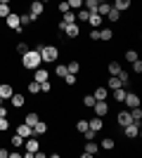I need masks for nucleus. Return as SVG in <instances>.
I'll return each mask as SVG.
<instances>
[{
  "label": "nucleus",
  "instance_id": "1",
  "mask_svg": "<svg viewBox=\"0 0 142 158\" xmlns=\"http://www.w3.org/2000/svg\"><path fill=\"white\" fill-rule=\"evenodd\" d=\"M41 64H43V57H41L38 50H31V47H28L26 52L21 54V66H24V69H31V71H33V69H38Z\"/></svg>",
  "mask_w": 142,
  "mask_h": 158
},
{
  "label": "nucleus",
  "instance_id": "2",
  "mask_svg": "<svg viewBox=\"0 0 142 158\" xmlns=\"http://www.w3.org/2000/svg\"><path fill=\"white\" fill-rule=\"evenodd\" d=\"M24 149H26V151H24V158H33V153L41 149V139L33 137V135L26 137V139H24Z\"/></svg>",
  "mask_w": 142,
  "mask_h": 158
},
{
  "label": "nucleus",
  "instance_id": "3",
  "mask_svg": "<svg viewBox=\"0 0 142 158\" xmlns=\"http://www.w3.org/2000/svg\"><path fill=\"white\" fill-rule=\"evenodd\" d=\"M41 57H43V61H57V57H59V50H57L54 45H43Z\"/></svg>",
  "mask_w": 142,
  "mask_h": 158
},
{
  "label": "nucleus",
  "instance_id": "4",
  "mask_svg": "<svg viewBox=\"0 0 142 158\" xmlns=\"http://www.w3.org/2000/svg\"><path fill=\"white\" fill-rule=\"evenodd\" d=\"M93 113H95V116H100V118H104V116L109 113V102H107V99H97V102L93 104Z\"/></svg>",
  "mask_w": 142,
  "mask_h": 158
},
{
  "label": "nucleus",
  "instance_id": "5",
  "mask_svg": "<svg viewBox=\"0 0 142 158\" xmlns=\"http://www.w3.org/2000/svg\"><path fill=\"white\" fill-rule=\"evenodd\" d=\"M95 153H100V144H97L95 139H88V142H85V146H83L81 158H90V156H95Z\"/></svg>",
  "mask_w": 142,
  "mask_h": 158
},
{
  "label": "nucleus",
  "instance_id": "6",
  "mask_svg": "<svg viewBox=\"0 0 142 158\" xmlns=\"http://www.w3.org/2000/svg\"><path fill=\"white\" fill-rule=\"evenodd\" d=\"M5 24H7V28L21 33V24H19V14H17V12H10V14H7V17H5Z\"/></svg>",
  "mask_w": 142,
  "mask_h": 158
},
{
  "label": "nucleus",
  "instance_id": "7",
  "mask_svg": "<svg viewBox=\"0 0 142 158\" xmlns=\"http://www.w3.org/2000/svg\"><path fill=\"white\" fill-rule=\"evenodd\" d=\"M62 35H67V38H78V35H81L78 21H76V24H67V26H64V31H62Z\"/></svg>",
  "mask_w": 142,
  "mask_h": 158
},
{
  "label": "nucleus",
  "instance_id": "8",
  "mask_svg": "<svg viewBox=\"0 0 142 158\" xmlns=\"http://www.w3.org/2000/svg\"><path fill=\"white\" fill-rule=\"evenodd\" d=\"M123 104L128 106V109H135V106H140V94H137V92H126Z\"/></svg>",
  "mask_w": 142,
  "mask_h": 158
},
{
  "label": "nucleus",
  "instance_id": "9",
  "mask_svg": "<svg viewBox=\"0 0 142 158\" xmlns=\"http://www.w3.org/2000/svg\"><path fill=\"white\" fill-rule=\"evenodd\" d=\"M123 130H126V137H130V139L140 137V123H128Z\"/></svg>",
  "mask_w": 142,
  "mask_h": 158
},
{
  "label": "nucleus",
  "instance_id": "10",
  "mask_svg": "<svg viewBox=\"0 0 142 158\" xmlns=\"http://www.w3.org/2000/svg\"><path fill=\"white\" fill-rule=\"evenodd\" d=\"M14 132H17L21 139H26V137H31V135H33V127L26 125V123H21V125H17V130H14Z\"/></svg>",
  "mask_w": 142,
  "mask_h": 158
},
{
  "label": "nucleus",
  "instance_id": "11",
  "mask_svg": "<svg viewBox=\"0 0 142 158\" xmlns=\"http://www.w3.org/2000/svg\"><path fill=\"white\" fill-rule=\"evenodd\" d=\"M45 132H47V123L45 120H38V123L33 125V137L41 139V137H45Z\"/></svg>",
  "mask_w": 142,
  "mask_h": 158
},
{
  "label": "nucleus",
  "instance_id": "12",
  "mask_svg": "<svg viewBox=\"0 0 142 158\" xmlns=\"http://www.w3.org/2000/svg\"><path fill=\"white\" fill-rule=\"evenodd\" d=\"M88 127H90V130H93V132H100L102 127H104V120H102L100 116H93V118L88 120Z\"/></svg>",
  "mask_w": 142,
  "mask_h": 158
},
{
  "label": "nucleus",
  "instance_id": "13",
  "mask_svg": "<svg viewBox=\"0 0 142 158\" xmlns=\"http://www.w3.org/2000/svg\"><path fill=\"white\" fill-rule=\"evenodd\" d=\"M28 12L33 14V17H41V14L45 12V5H43L41 0H33V2H31V7H28Z\"/></svg>",
  "mask_w": 142,
  "mask_h": 158
},
{
  "label": "nucleus",
  "instance_id": "14",
  "mask_svg": "<svg viewBox=\"0 0 142 158\" xmlns=\"http://www.w3.org/2000/svg\"><path fill=\"white\" fill-rule=\"evenodd\" d=\"M33 80H36V83H43V80H50V73H47L45 69H41V66H38V69H33Z\"/></svg>",
  "mask_w": 142,
  "mask_h": 158
},
{
  "label": "nucleus",
  "instance_id": "15",
  "mask_svg": "<svg viewBox=\"0 0 142 158\" xmlns=\"http://www.w3.org/2000/svg\"><path fill=\"white\" fill-rule=\"evenodd\" d=\"M102 21H104V17L102 14H97V12H90V17H88V24L93 28H100L102 26Z\"/></svg>",
  "mask_w": 142,
  "mask_h": 158
},
{
  "label": "nucleus",
  "instance_id": "16",
  "mask_svg": "<svg viewBox=\"0 0 142 158\" xmlns=\"http://www.w3.org/2000/svg\"><path fill=\"white\" fill-rule=\"evenodd\" d=\"M36 19H41V17H33L31 12H26V14H19V24H21V28H24V26H28V24H33Z\"/></svg>",
  "mask_w": 142,
  "mask_h": 158
},
{
  "label": "nucleus",
  "instance_id": "17",
  "mask_svg": "<svg viewBox=\"0 0 142 158\" xmlns=\"http://www.w3.org/2000/svg\"><path fill=\"white\" fill-rule=\"evenodd\" d=\"M126 87H116V90H111V97L116 99V104H123V99H126Z\"/></svg>",
  "mask_w": 142,
  "mask_h": 158
},
{
  "label": "nucleus",
  "instance_id": "18",
  "mask_svg": "<svg viewBox=\"0 0 142 158\" xmlns=\"http://www.w3.org/2000/svg\"><path fill=\"white\" fill-rule=\"evenodd\" d=\"M10 102H12L14 109H24V104H26V97H24V94H12V97H10Z\"/></svg>",
  "mask_w": 142,
  "mask_h": 158
},
{
  "label": "nucleus",
  "instance_id": "19",
  "mask_svg": "<svg viewBox=\"0 0 142 158\" xmlns=\"http://www.w3.org/2000/svg\"><path fill=\"white\" fill-rule=\"evenodd\" d=\"M14 94V87L10 85V83H2V85H0V97L2 99H10Z\"/></svg>",
  "mask_w": 142,
  "mask_h": 158
},
{
  "label": "nucleus",
  "instance_id": "20",
  "mask_svg": "<svg viewBox=\"0 0 142 158\" xmlns=\"http://www.w3.org/2000/svg\"><path fill=\"white\" fill-rule=\"evenodd\" d=\"M116 123H118L121 127H126L128 123H133V118H130V111H121V113H118V118H116Z\"/></svg>",
  "mask_w": 142,
  "mask_h": 158
},
{
  "label": "nucleus",
  "instance_id": "21",
  "mask_svg": "<svg viewBox=\"0 0 142 158\" xmlns=\"http://www.w3.org/2000/svg\"><path fill=\"white\" fill-rule=\"evenodd\" d=\"M114 146H116L114 137H104V139H102V144H100V149H102V151H111Z\"/></svg>",
  "mask_w": 142,
  "mask_h": 158
},
{
  "label": "nucleus",
  "instance_id": "22",
  "mask_svg": "<svg viewBox=\"0 0 142 158\" xmlns=\"http://www.w3.org/2000/svg\"><path fill=\"white\" fill-rule=\"evenodd\" d=\"M116 87H121V80H118V76H109V80H107V90L111 92V90H116Z\"/></svg>",
  "mask_w": 142,
  "mask_h": 158
},
{
  "label": "nucleus",
  "instance_id": "23",
  "mask_svg": "<svg viewBox=\"0 0 142 158\" xmlns=\"http://www.w3.org/2000/svg\"><path fill=\"white\" fill-rule=\"evenodd\" d=\"M130 2H133V0H114V10H118V12H123V10H128L130 7Z\"/></svg>",
  "mask_w": 142,
  "mask_h": 158
},
{
  "label": "nucleus",
  "instance_id": "24",
  "mask_svg": "<svg viewBox=\"0 0 142 158\" xmlns=\"http://www.w3.org/2000/svg\"><path fill=\"white\" fill-rule=\"evenodd\" d=\"M111 38H114V31H111V28H100V40L102 43H109Z\"/></svg>",
  "mask_w": 142,
  "mask_h": 158
},
{
  "label": "nucleus",
  "instance_id": "25",
  "mask_svg": "<svg viewBox=\"0 0 142 158\" xmlns=\"http://www.w3.org/2000/svg\"><path fill=\"white\" fill-rule=\"evenodd\" d=\"M62 21H64V24H76V12H74V10L64 12V14H62Z\"/></svg>",
  "mask_w": 142,
  "mask_h": 158
},
{
  "label": "nucleus",
  "instance_id": "26",
  "mask_svg": "<svg viewBox=\"0 0 142 158\" xmlns=\"http://www.w3.org/2000/svg\"><path fill=\"white\" fill-rule=\"evenodd\" d=\"M93 97H95V102H97V99H107L109 97V90H107V87H97V90L93 92Z\"/></svg>",
  "mask_w": 142,
  "mask_h": 158
},
{
  "label": "nucleus",
  "instance_id": "27",
  "mask_svg": "<svg viewBox=\"0 0 142 158\" xmlns=\"http://www.w3.org/2000/svg\"><path fill=\"white\" fill-rule=\"evenodd\" d=\"M130 111V118H133V123H140L142 120V109L140 106H135V109H128Z\"/></svg>",
  "mask_w": 142,
  "mask_h": 158
},
{
  "label": "nucleus",
  "instance_id": "28",
  "mask_svg": "<svg viewBox=\"0 0 142 158\" xmlns=\"http://www.w3.org/2000/svg\"><path fill=\"white\" fill-rule=\"evenodd\" d=\"M97 0H83V10H88V12H97Z\"/></svg>",
  "mask_w": 142,
  "mask_h": 158
},
{
  "label": "nucleus",
  "instance_id": "29",
  "mask_svg": "<svg viewBox=\"0 0 142 158\" xmlns=\"http://www.w3.org/2000/svg\"><path fill=\"white\" fill-rule=\"evenodd\" d=\"M109 10H111V2H100L97 5V14H102V17H107Z\"/></svg>",
  "mask_w": 142,
  "mask_h": 158
},
{
  "label": "nucleus",
  "instance_id": "30",
  "mask_svg": "<svg viewBox=\"0 0 142 158\" xmlns=\"http://www.w3.org/2000/svg\"><path fill=\"white\" fill-rule=\"evenodd\" d=\"M107 71H109V76H116V73L121 71V64H118V61H109Z\"/></svg>",
  "mask_w": 142,
  "mask_h": 158
},
{
  "label": "nucleus",
  "instance_id": "31",
  "mask_svg": "<svg viewBox=\"0 0 142 158\" xmlns=\"http://www.w3.org/2000/svg\"><path fill=\"white\" fill-rule=\"evenodd\" d=\"M28 92L31 94H41V83H36V80H31V83H28Z\"/></svg>",
  "mask_w": 142,
  "mask_h": 158
},
{
  "label": "nucleus",
  "instance_id": "32",
  "mask_svg": "<svg viewBox=\"0 0 142 158\" xmlns=\"http://www.w3.org/2000/svg\"><path fill=\"white\" fill-rule=\"evenodd\" d=\"M38 120H41V118H38V113H26V120H24V123H26V125H31V127H33L36 123H38Z\"/></svg>",
  "mask_w": 142,
  "mask_h": 158
},
{
  "label": "nucleus",
  "instance_id": "33",
  "mask_svg": "<svg viewBox=\"0 0 142 158\" xmlns=\"http://www.w3.org/2000/svg\"><path fill=\"white\" fill-rule=\"evenodd\" d=\"M64 83H67L69 87H74L76 83H78V78H76V73H67V76H64Z\"/></svg>",
  "mask_w": 142,
  "mask_h": 158
},
{
  "label": "nucleus",
  "instance_id": "34",
  "mask_svg": "<svg viewBox=\"0 0 142 158\" xmlns=\"http://www.w3.org/2000/svg\"><path fill=\"white\" fill-rule=\"evenodd\" d=\"M88 17H90V12H88V10H83V7L76 12V21H88Z\"/></svg>",
  "mask_w": 142,
  "mask_h": 158
},
{
  "label": "nucleus",
  "instance_id": "35",
  "mask_svg": "<svg viewBox=\"0 0 142 158\" xmlns=\"http://www.w3.org/2000/svg\"><path fill=\"white\" fill-rule=\"evenodd\" d=\"M107 19H109V21H118V19H121V12L111 7V10H109V14H107Z\"/></svg>",
  "mask_w": 142,
  "mask_h": 158
},
{
  "label": "nucleus",
  "instance_id": "36",
  "mask_svg": "<svg viewBox=\"0 0 142 158\" xmlns=\"http://www.w3.org/2000/svg\"><path fill=\"white\" fill-rule=\"evenodd\" d=\"M10 144H12V146H14V149H19V146H21V144H24V139H21V137H19V135H17V132H14V135H12V139H10Z\"/></svg>",
  "mask_w": 142,
  "mask_h": 158
},
{
  "label": "nucleus",
  "instance_id": "37",
  "mask_svg": "<svg viewBox=\"0 0 142 158\" xmlns=\"http://www.w3.org/2000/svg\"><path fill=\"white\" fill-rule=\"evenodd\" d=\"M54 73H57V76H59V78H64V76H67V73H69L67 64H57V69H54Z\"/></svg>",
  "mask_w": 142,
  "mask_h": 158
},
{
  "label": "nucleus",
  "instance_id": "38",
  "mask_svg": "<svg viewBox=\"0 0 142 158\" xmlns=\"http://www.w3.org/2000/svg\"><path fill=\"white\" fill-rule=\"evenodd\" d=\"M76 130H78V132H81V135H83V132L88 130V120H85V118H81V120H78V123H76Z\"/></svg>",
  "mask_w": 142,
  "mask_h": 158
},
{
  "label": "nucleus",
  "instance_id": "39",
  "mask_svg": "<svg viewBox=\"0 0 142 158\" xmlns=\"http://www.w3.org/2000/svg\"><path fill=\"white\" fill-rule=\"evenodd\" d=\"M10 130V120H7V116H0V132H7Z\"/></svg>",
  "mask_w": 142,
  "mask_h": 158
},
{
  "label": "nucleus",
  "instance_id": "40",
  "mask_svg": "<svg viewBox=\"0 0 142 158\" xmlns=\"http://www.w3.org/2000/svg\"><path fill=\"white\" fill-rule=\"evenodd\" d=\"M43 92H45V94L52 92V83H50V80H43V83H41V94Z\"/></svg>",
  "mask_w": 142,
  "mask_h": 158
},
{
  "label": "nucleus",
  "instance_id": "41",
  "mask_svg": "<svg viewBox=\"0 0 142 158\" xmlns=\"http://www.w3.org/2000/svg\"><path fill=\"white\" fill-rule=\"evenodd\" d=\"M93 104H95V97L93 94H85V97H83V106H85V109H93Z\"/></svg>",
  "mask_w": 142,
  "mask_h": 158
},
{
  "label": "nucleus",
  "instance_id": "42",
  "mask_svg": "<svg viewBox=\"0 0 142 158\" xmlns=\"http://www.w3.org/2000/svg\"><path fill=\"white\" fill-rule=\"evenodd\" d=\"M12 12V10H10V5H5V2H0V19H5L7 14Z\"/></svg>",
  "mask_w": 142,
  "mask_h": 158
},
{
  "label": "nucleus",
  "instance_id": "43",
  "mask_svg": "<svg viewBox=\"0 0 142 158\" xmlns=\"http://www.w3.org/2000/svg\"><path fill=\"white\" fill-rule=\"evenodd\" d=\"M130 64H133V73H135V76H140V73H142V61L135 59V61H130Z\"/></svg>",
  "mask_w": 142,
  "mask_h": 158
},
{
  "label": "nucleus",
  "instance_id": "44",
  "mask_svg": "<svg viewBox=\"0 0 142 158\" xmlns=\"http://www.w3.org/2000/svg\"><path fill=\"white\" fill-rule=\"evenodd\" d=\"M67 2H69V7H71L74 12H76V10H81V7H83V0H67Z\"/></svg>",
  "mask_w": 142,
  "mask_h": 158
},
{
  "label": "nucleus",
  "instance_id": "45",
  "mask_svg": "<svg viewBox=\"0 0 142 158\" xmlns=\"http://www.w3.org/2000/svg\"><path fill=\"white\" fill-rule=\"evenodd\" d=\"M67 69H69V73H78L81 71V64H78V61H71V64H67Z\"/></svg>",
  "mask_w": 142,
  "mask_h": 158
},
{
  "label": "nucleus",
  "instance_id": "46",
  "mask_svg": "<svg viewBox=\"0 0 142 158\" xmlns=\"http://www.w3.org/2000/svg\"><path fill=\"white\" fill-rule=\"evenodd\" d=\"M126 59H128V61H135V59H140V57H137L135 50H128V52H126Z\"/></svg>",
  "mask_w": 142,
  "mask_h": 158
},
{
  "label": "nucleus",
  "instance_id": "47",
  "mask_svg": "<svg viewBox=\"0 0 142 158\" xmlns=\"http://www.w3.org/2000/svg\"><path fill=\"white\" fill-rule=\"evenodd\" d=\"M57 10H59V12L64 14V12H69L71 7H69V2H67V0H62V2H59V7H57Z\"/></svg>",
  "mask_w": 142,
  "mask_h": 158
},
{
  "label": "nucleus",
  "instance_id": "48",
  "mask_svg": "<svg viewBox=\"0 0 142 158\" xmlns=\"http://www.w3.org/2000/svg\"><path fill=\"white\" fill-rule=\"evenodd\" d=\"M83 137H85V142H88V139H95V137H97V132H93V130L88 127V130L83 132Z\"/></svg>",
  "mask_w": 142,
  "mask_h": 158
},
{
  "label": "nucleus",
  "instance_id": "49",
  "mask_svg": "<svg viewBox=\"0 0 142 158\" xmlns=\"http://www.w3.org/2000/svg\"><path fill=\"white\" fill-rule=\"evenodd\" d=\"M26 50H28V45H26V43H19V45H17V52H19V54H24Z\"/></svg>",
  "mask_w": 142,
  "mask_h": 158
},
{
  "label": "nucleus",
  "instance_id": "50",
  "mask_svg": "<svg viewBox=\"0 0 142 158\" xmlns=\"http://www.w3.org/2000/svg\"><path fill=\"white\" fill-rule=\"evenodd\" d=\"M90 38H93V40H100V28H93V31H90Z\"/></svg>",
  "mask_w": 142,
  "mask_h": 158
},
{
  "label": "nucleus",
  "instance_id": "51",
  "mask_svg": "<svg viewBox=\"0 0 142 158\" xmlns=\"http://www.w3.org/2000/svg\"><path fill=\"white\" fill-rule=\"evenodd\" d=\"M7 158H21V153L19 151H10V156H7Z\"/></svg>",
  "mask_w": 142,
  "mask_h": 158
},
{
  "label": "nucleus",
  "instance_id": "52",
  "mask_svg": "<svg viewBox=\"0 0 142 158\" xmlns=\"http://www.w3.org/2000/svg\"><path fill=\"white\" fill-rule=\"evenodd\" d=\"M7 113H10V111H7V109H5V106H2V104H0V116H7Z\"/></svg>",
  "mask_w": 142,
  "mask_h": 158
},
{
  "label": "nucleus",
  "instance_id": "53",
  "mask_svg": "<svg viewBox=\"0 0 142 158\" xmlns=\"http://www.w3.org/2000/svg\"><path fill=\"white\" fill-rule=\"evenodd\" d=\"M10 156V151H5V149H0V158H7Z\"/></svg>",
  "mask_w": 142,
  "mask_h": 158
},
{
  "label": "nucleus",
  "instance_id": "54",
  "mask_svg": "<svg viewBox=\"0 0 142 158\" xmlns=\"http://www.w3.org/2000/svg\"><path fill=\"white\" fill-rule=\"evenodd\" d=\"M0 2H5V5H10V0H0Z\"/></svg>",
  "mask_w": 142,
  "mask_h": 158
},
{
  "label": "nucleus",
  "instance_id": "55",
  "mask_svg": "<svg viewBox=\"0 0 142 158\" xmlns=\"http://www.w3.org/2000/svg\"><path fill=\"white\" fill-rule=\"evenodd\" d=\"M2 102H5V99H2V97H0V104H2Z\"/></svg>",
  "mask_w": 142,
  "mask_h": 158
},
{
  "label": "nucleus",
  "instance_id": "56",
  "mask_svg": "<svg viewBox=\"0 0 142 158\" xmlns=\"http://www.w3.org/2000/svg\"><path fill=\"white\" fill-rule=\"evenodd\" d=\"M97 2H107V0H97Z\"/></svg>",
  "mask_w": 142,
  "mask_h": 158
},
{
  "label": "nucleus",
  "instance_id": "57",
  "mask_svg": "<svg viewBox=\"0 0 142 158\" xmlns=\"http://www.w3.org/2000/svg\"><path fill=\"white\" fill-rule=\"evenodd\" d=\"M41 2H43V5H45V2H47V0H41Z\"/></svg>",
  "mask_w": 142,
  "mask_h": 158
}]
</instances>
